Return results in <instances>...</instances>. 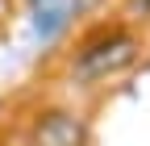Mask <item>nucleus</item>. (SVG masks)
<instances>
[{"label":"nucleus","instance_id":"nucleus-2","mask_svg":"<svg viewBox=\"0 0 150 146\" xmlns=\"http://www.w3.org/2000/svg\"><path fill=\"white\" fill-rule=\"evenodd\" d=\"M25 142L29 146H92V125L71 108H50V113H38Z\"/></svg>","mask_w":150,"mask_h":146},{"label":"nucleus","instance_id":"nucleus-1","mask_svg":"<svg viewBox=\"0 0 150 146\" xmlns=\"http://www.w3.org/2000/svg\"><path fill=\"white\" fill-rule=\"evenodd\" d=\"M142 50H146L142 33L129 29L125 21H117V25H100V29H92L88 38L71 50L67 75H71V84H79V88L117 79L121 71H129V67L142 59Z\"/></svg>","mask_w":150,"mask_h":146},{"label":"nucleus","instance_id":"nucleus-3","mask_svg":"<svg viewBox=\"0 0 150 146\" xmlns=\"http://www.w3.org/2000/svg\"><path fill=\"white\" fill-rule=\"evenodd\" d=\"M125 9L134 17H150V0H125Z\"/></svg>","mask_w":150,"mask_h":146}]
</instances>
